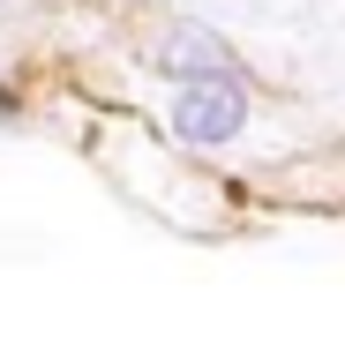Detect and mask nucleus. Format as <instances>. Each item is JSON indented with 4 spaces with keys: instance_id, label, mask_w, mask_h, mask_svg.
<instances>
[{
    "instance_id": "f257e3e1",
    "label": "nucleus",
    "mask_w": 345,
    "mask_h": 359,
    "mask_svg": "<svg viewBox=\"0 0 345 359\" xmlns=\"http://www.w3.org/2000/svg\"><path fill=\"white\" fill-rule=\"evenodd\" d=\"M173 120H181L188 142H226V135H240V120H248V97H240L233 83H218V75H203V83L181 97Z\"/></svg>"
},
{
    "instance_id": "7ed1b4c3",
    "label": "nucleus",
    "mask_w": 345,
    "mask_h": 359,
    "mask_svg": "<svg viewBox=\"0 0 345 359\" xmlns=\"http://www.w3.org/2000/svg\"><path fill=\"white\" fill-rule=\"evenodd\" d=\"M0 8H8V0H0Z\"/></svg>"
},
{
    "instance_id": "f03ea898",
    "label": "nucleus",
    "mask_w": 345,
    "mask_h": 359,
    "mask_svg": "<svg viewBox=\"0 0 345 359\" xmlns=\"http://www.w3.org/2000/svg\"><path fill=\"white\" fill-rule=\"evenodd\" d=\"M226 38H210V30H195V22H181V30H165L158 38V67L165 75H226Z\"/></svg>"
}]
</instances>
